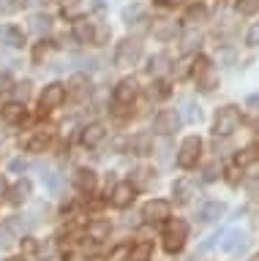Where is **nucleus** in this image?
Wrapping results in <instances>:
<instances>
[{
	"label": "nucleus",
	"mask_w": 259,
	"mask_h": 261,
	"mask_svg": "<svg viewBox=\"0 0 259 261\" xmlns=\"http://www.w3.org/2000/svg\"><path fill=\"white\" fill-rule=\"evenodd\" d=\"M240 109L238 106H221L216 112V120H213V134L216 136H232L234 130L240 128Z\"/></svg>",
	"instance_id": "f257e3e1"
},
{
	"label": "nucleus",
	"mask_w": 259,
	"mask_h": 261,
	"mask_svg": "<svg viewBox=\"0 0 259 261\" xmlns=\"http://www.w3.org/2000/svg\"><path fill=\"white\" fill-rule=\"evenodd\" d=\"M185 237H189V226L180 218H172L164 228V250L167 253H180L185 245Z\"/></svg>",
	"instance_id": "f03ea898"
},
{
	"label": "nucleus",
	"mask_w": 259,
	"mask_h": 261,
	"mask_svg": "<svg viewBox=\"0 0 259 261\" xmlns=\"http://www.w3.org/2000/svg\"><path fill=\"white\" fill-rule=\"evenodd\" d=\"M142 57V44L136 38H123L115 49V65L117 68H128V65H136V60Z\"/></svg>",
	"instance_id": "7ed1b4c3"
},
{
	"label": "nucleus",
	"mask_w": 259,
	"mask_h": 261,
	"mask_svg": "<svg viewBox=\"0 0 259 261\" xmlns=\"http://www.w3.org/2000/svg\"><path fill=\"white\" fill-rule=\"evenodd\" d=\"M191 71H194V79H197V87L199 90H213L216 85H218V73L213 71V65H210V60L207 57H197V60H194V65H191Z\"/></svg>",
	"instance_id": "20e7f679"
},
{
	"label": "nucleus",
	"mask_w": 259,
	"mask_h": 261,
	"mask_svg": "<svg viewBox=\"0 0 259 261\" xmlns=\"http://www.w3.org/2000/svg\"><path fill=\"white\" fill-rule=\"evenodd\" d=\"M183 125L180 114H177L175 109H161L156 114V120H153V134H161V136H172L177 134Z\"/></svg>",
	"instance_id": "39448f33"
},
{
	"label": "nucleus",
	"mask_w": 259,
	"mask_h": 261,
	"mask_svg": "<svg viewBox=\"0 0 259 261\" xmlns=\"http://www.w3.org/2000/svg\"><path fill=\"white\" fill-rule=\"evenodd\" d=\"M199 155H202V139H199V136H189V139L180 144V152H177V166H180V169L197 166Z\"/></svg>",
	"instance_id": "423d86ee"
},
{
	"label": "nucleus",
	"mask_w": 259,
	"mask_h": 261,
	"mask_svg": "<svg viewBox=\"0 0 259 261\" xmlns=\"http://www.w3.org/2000/svg\"><path fill=\"white\" fill-rule=\"evenodd\" d=\"M63 101H66V85L52 82V85L44 87L41 98H38V106H41V112H52V109H58Z\"/></svg>",
	"instance_id": "0eeeda50"
},
{
	"label": "nucleus",
	"mask_w": 259,
	"mask_h": 261,
	"mask_svg": "<svg viewBox=\"0 0 259 261\" xmlns=\"http://www.w3.org/2000/svg\"><path fill=\"white\" fill-rule=\"evenodd\" d=\"M134 199H136V185L134 182H117L115 188H112V193H109V204L115 210L131 207Z\"/></svg>",
	"instance_id": "6e6552de"
},
{
	"label": "nucleus",
	"mask_w": 259,
	"mask_h": 261,
	"mask_svg": "<svg viewBox=\"0 0 259 261\" xmlns=\"http://www.w3.org/2000/svg\"><path fill=\"white\" fill-rule=\"evenodd\" d=\"M99 0H68V3L66 6H63V19H85V16L87 14H90V11H99Z\"/></svg>",
	"instance_id": "1a4fd4ad"
},
{
	"label": "nucleus",
	"mask_w": 259,
	"mask_h": 261,
	"mask_svg": "<svg viewBox=\"0 0 259 261\" xmlns=\"http://www.w3.org/2000/svg\"><path fill=\"white\" fill-rule=\"evenodd\" d=\"M169 212H172L169 201H164V199H150V201L142 207V218L148 220V223H161V220L169 218Z\"/></svg>",
	"instance_id": "9d476101"
},
{
	"label": "nucleus",
	"mask_w": 259,
	"mask_h": 261,
	"mask_svg": "<svg viewBox=\"0 0 259 261\" xmlns=\"http://www.w3.org/2000/svg\"><path fill=\"white\" fill-rule=\"evenodd\" d=\"M0 120L9 122V125H19V122H25V120H28V109H25V103H22V101H11V103H6L3 109H0Z\"/></svg>",
	"instance_id": "9b49d317"
},
{
	"label": "nucleus",
	"mask_w": 259,
	"mask_h": 261,
	"mask_svg": "<svg viewBox=\"0 0 259 261\" xmlns=\"http://www.w3.org/2000/svg\"><path fill=\"white\" fill-rule=\"evenodd\" d=\"M0 44L9 49H22L25 46V33L19 28H14V24H3L0 28Z\"/></svg>",
	"instance_id": "f8f14e48"
},
{
	"label": "nucleus",
	"mask_w": 259,
	"mask_h": 261,
	"mask_svg": "<svg viewBox=\"0 0 259 261\" xmlns=\"http://www.w3.org/2000/svg\"><path fill=\"white\" fill-rule=\"evenodd\" d=\"M221 240H224L221 245H224L226 253H240V250L248 248V234L240 231V228H234V231H229L226 237H221Z\"/></svg>",
	"instance_id": "ddd939ff"
},
{
	"label": "nucleus",
	"mask_w": 259,
	"mask_h": 261,
	"mask_svg": "<svg viewBox=\"0 0 259 261\" xmlns=\"http://www.w3.org/2000/svg\"><path fill=\"white\" fill-rule=\"evenodd\" d=\"M172 196H175V201L177 204H189L194 196H197V185L191 182V179H177V182L172 185Z\"/></svg>",
	"instance_id": "4468645a"
},
{
	"label": "nucleus",
	"mask_w": 259,
	"mask_h": 261,
	"mask_svg": "<svg viewBox=\"0 0 259 261\" xmlns=\"http://www.w3.org/2000/svg\"><path fill=\"white\" fill-rule=\"evenodd\" d=\"M134 98H136V82H134V79H123V82L115 87V103L126 106V103H131Z\"/></svg>",
	"instance_id": "2eb2a0df"
},
{
	"label": "nucleus",
	"mask_w": 259,
	"mask_h": 261,
	"mask_svg": "<svg viewBox=\"0 0 259 261\" xmlns=\"http://www.w3.org/2000/svg\"><path fill=\"white\" fill-rule=\"evenodd\" d=\"M104 136H107V128H104L101 122H93V125H87L82 130V144L85 147H99L104 142Z\"/></svg>",
	"instance_id": "dca6fc26"
},
{
	"label": "nucleus",
	"mask_w": 259,
	"mask_h": 261,
	"mask_svg": "<svg viewBox=\"0 0 259 261\" xmlns=\"http://www.w3.org/2000/svg\"><path fill=\"white\" fill-rule=\"evenodd\" d=\"M74 38L79 41V44H93V38H96V22L77 19L74 22Z\"/></svg>",
	"instance_id": "f3484780"
},
{
	"label": "nucleus",
	"mask_w": 259,
	"mask_h": 261,
	"mask_svg": "<svg viewBox=\"0 0 259 261\" xmlns=\"http://www.w3.org/2000/svg\"><path fill=\"white\" fill-rule=\"evenodd\" d=\"M177 33H180V28H177L175 22H169V19H158V22H153V36L161 38V41L175 38Z\"/></svg>",
	"instance_id": "a211bd4d"
},
{
	"label": "nucleus",
	"mask_w": 259,
	"mask_h": 261,
	"mask_svg": "<svg viewBox=\"0 0 259 261\" xmlns=\"http://www.w3.org/2000/svg\"><path fill=\"white\" fill-rule=\"evenodd\" d=\"M74 182H77V188L82 193H93L96 191V171L93 169H79L77 177H74Z\"/></svg>",
	"instance_id": "6ab92c4d"
},
{
	"label": "nucleus",
	"mask_w": 259,
	"mask_h": 261,
	"mask_svg": "<svg viewBox=\"0 0 259 261\" xmlns=\"http://www.w3.org/2000/svg\"><path fill=\"white\" fill-rule=\"evenodd\" d=\"M226 212V207H224V201H207L205 207H202V212H199V220H205V223H213V220H218Z\"/></svg>",
	"instance_id": "aec40b11"
},
{
	"label": "nucleus",
	"mask_w": 259,
	"mask_h": 261,
	"mask_svg": "<svg viewBox=\"0 0 259 261\" xmlns=\"http://www.w3.org/2000/svg\"><path fill=\"white\" fill-rule=\"evenodd\" d=\"M150 258H153V242H148V240L136 242L131 253H128V261H150Z\"/></svg>",
	"instance_id": "412c9836"
},
{
	"label": "nucleus",
	"mask_w": 259,
	"mask_h": 261,
	"mask_svg": "<svg viewBox=\"0 0 259 261\" xmlns=\"http://www.w3.org/2000/svg\"><path fill=\"white\" fill-rule=\"evenodd\" d=\"M234 161H238V166H248V163H256V161H259V144H248V147H243Z\"/></svg>",
	"instance_id": "4be33fe9"
},
{
	"label": "nucleus",
	"mask_w": 259,
	"mask_h": 261,
	"mask_svg": "<svg viewBox=\"0 0 259 261\" xmlns=\"http://www.w3.org/2000/svg\"><path fill=\"white\" fill-rule=\"evenodd\" d=\"M177 114H180V120H185V122H197L202 117L199 106L194 103L191 98H183V112H177Z\"/></svg>",
	"instance_id": "5701e85b"
},
{
	"label": "nucleus",
	"mask_w": 259,
	"mask_h": 261,
	"mask_svg": "<svg viewBox=\"0 0 259 261\" xmlns=\"http://www.w3.org/2000/svg\"><path fill=\"white\" fill-rule=\"evenodd\" d=\"M30 196V179H19L17 185L11 188V193H9V199L14 201V204H22Z\"/></svg>",
	"instance_id": "b1692460"
},
{
	"label": "nucleus",
	"mask_w": 259,
	"mask_h": 261,
	"mask_svg": "<svg viewBox=\"0 0 259 261\" xmlns=\"http://www.w3.org/2000/svg\"><path fill=\"white\" fill-rule=\"evenodd\" d=\"M46 147H50V136H46V134H36V136H30L25 142L28 152H44Z\"/></svg>",
	"instance_id": "393cba45"
},
{
	"label": "nucleus",
	"mask_w": 259,
	"mask_h": 261,
	"mask_svg": "<svg viewBox=\"0 0 259 261\" xmlns=\"http://www.w3.org/2000/svg\"><path fill=\"white\" fill-rule=\"evenodd\" d=\"M150 147H153V142H150L148 134H139L136 139H131V152L134 155H148V152H153Z\"/></svg>",
	"instance_id": "a878e982"
},
{
	"label": "nucleus",
	"mask_w": 259,
	"mask_h": 261,
	"mask_svg": "<svg viewBox=\"0 0 259 261\" xmlns=\"http://www.w3.org/2000/svg\"><path fill=\"white\" fill-rule=\"evenodd\" d=\"M68 87H71L68 93L74 95V98H79V101H82V98H85L87 93H90V85H87V79H85V76H74Z\"/></svg>",
	"instance_id": "bb28decb"
},
{
	"label": "nucleus",
	"mask_w": 259,
	"mask_h": 261,
	"mask_svg": "<svg viewBox=\"0 0 259 261\" xmlns=\"http://www.w3.org/2000/svg\"><path fill=\"white\" fill-rule=\"evenodd\" d=\"M153 179H156V171L148 169V166H139V169L134 171V185L136 188H148Z\"/></svg>",
	"instance_id": "cd10ccee"
},
{
	"label": "nucleus",
	"mask_w": 259,
	"mask_h": 261,
	"mask_svg": "<svg viewBox=\"0 0 259 261\" xmlns=\"http://www.w3.org/2000/svg\"><path fill=\"white\" fill-rule=\"evenodd\" d=\"M87 234H90V240H104L109 234V223L107 220H96V223L87 226Z\"/></svg>",
	"instance_id": "c85d7f7f"
},
{
	"label": "nucleus",
	"mask_w": 259,
	"mask_h": 261,
	"mask_svg": "<svg viewBox=\"0 0 259 261\" xmlns=\"http://www.w3.org/2000/svg\"><path fill=\"white\" fill-rule=\"evenodd\" d=\"M234 11L243 14V16L256 14L259 11V0H238V3H234Z\"/></svg>",
	"instance_id": "c756f323"
},
{
	"label": "nucleus",
	"mask_w": 259,
	"mask_h": 261,
	"mask_svg": "<svg viewBox=\"0 0 259 261\" xmlns=\"http://www.w3.org/2000/svg\"><path fill=\"white\" fill-rule=\"evenodd\" d=\"M205 19H207V11L202 6H191L189 14H185V22H189L191 28H194V24H199V22H205Z\"/></svg>",
	"instance_id": "7c9ffc66"
},
{
	"label": "nucleus",
	"mask_w": 259,
	"mask_h": 261,
	"mask_svg": "<svg viewBox=\"0 0 259 261\" xmlns=\"http://www.w3.org/2000/svg\"><path fill=\"white\" fill-rule=\"evenodd\" d=\"M41 179H44V185L50 188L52 193H58V191H60V177L55 174L52 169H44V171H41Z\"/></svg>",
	"instance_id": "2f4dec72"
},
{
	"label": "nucleus",
	"mask_w": 259,
	"mask_h": 261,
	"mask_svg": "<svg viewBox=\"0 0 259 261\" xmlns=\"http://www.w3.org/2000/svg\"><path fill=\"white\" fill-rule=\"evenodd\" d=\"M150 95H153V98H161V101H164V98H169V95H172V90H169V82H153Z\"/></svg>",
	"instance_id": "473e14b6"
},
{
	"label": "nucleus",
	"mask_w": 259,
	"mask_h": 261,
	"mask_svg": "<svg viewBox=\"0 0 259 261\" xmlns=\"http://www.w3.org/2000/svg\"><path fill=\"white\" fill-rule=\"evenodd\" d=\"M167 55H156V57H150V60H148V73H161V71H164L167 68Z\"/></svg>",
	"instance_id": "72a5a7b5"
},
{
	"label": "nucleus",
	"mask_w": 259,
	"mask_h": 261,
	"mask_svg": "<svg viewBox=\"0 0 259 261\" xmlns=\"http://www.w3.org/2000/svg\"><path fill=\"white\" fill-rule=\"evenodd\" d=\"M107 41H109V28H107V24L96 22V38H93V44L101 46V44H107Z\"/></svg>",
	"instance_id": "f704fd0d"
},
{
	"label": "nucleus",
	"mask_w": 259,
	"mask_h": 261,
	"mask_svg": "<svg viewBox=\"0 0 259 261\" xmlns=\"http://www.w3.org/2000/svg\"><path fill=\"white\" fill-rule=\"evenodd\" d=\"M50 16H33V19H30V28H33L36 33H46L50 30Z\"/></svg>",
	"instance_id": "c9c22d12"
},
{
	"label": "nucleus",
	"mask_w": 259,
	"mask_h": 261,
	"mask_svg": "<svg viewBox=\"0 0 259 261\" xmlns=\"http://www.w3.org/2000/svg\"><path fill=\"white\" fill-rule=\"evenodd\" d=\"M221 237H224L221 231H216V234H210V237H207V240H205V242H202V245H199V253H207V250H213V248H216V245H218V240H221Z\"/></svg>",
	"instance_id": "e433bc0d"
},
{
	"label": "nucleus",
	"mask_w": 259,
	"mask_h": 261,
	"mask_svg": "<svg viewBox=\"0 0 259 261\" xmlns=\"http://www.w3.org/2000/svg\"><path fill=\"white\" fill-rule=\"evenodd\" d=\"M205 182H213V179H218L221 177V166H218V163H210V166H205Z\"/></svg>",
	"instance_id": "4c0bfd02"
},
{
	"label": "nucleus",
	"mask_w": 259,
	"mask_h": 261,
	"mask_svg": "<svg viewBox=\"0 0 259 261\" xmlns=\"http://www.w3.org/2000/svg\"><path fill=\"white\" fill-rule=\"evenodd\" d=\"M199 46V33H191V36H185L183 41V52H191V49Z\"/></svg>",
	"instance_id": "58836bf2"
},
{
	"label": "nucleus",
	"mask_w": 259,
	"mask_h": 261,
	"mask_svg": "<svg viewBox=\"0 0 259 261\" xmlns=\"http://www.w3.org/2000/svg\"><path fill=\"white\" fill-rule=\"evenodd\" d=\"M136 16H142V6H131V8H126V11H123V19H126L128 24H131Z\"/></svg>",
	"instance_id": "ea45409f"
},
{
	"label": "nucleus",
	"mask_w": 259,
	"mask_h": 261,
	"mask_svg": "<svg viewBox=\"0 0 259 261\" xmlns=\"http://www.w3.org/2000/svg\"><path fill=\"white\" fill-rule=\"evenodd\" d=\"M246 44H248V46H259V22H256L254 28L248 30V36H246Z\"/></svg>",
	"instance_id": "a19ab883"
},
{
	"label": "nucleus",
	"mask_w": 259,
	"mask_h": 261,
	"mask_svg": "<svg viewBox=\"0 0 259 261\" xmlns=\"http://www.w3.org/2000/svg\"><path fill=\"white\" fill-rule=\"evenodd\" d=\"M50 49H52V44H50V41H41V44L36 46L33 57H36V60H41V57H46V55H50Z\"/></svg>",
	"instance_id": "79ce46f5"
},
{
	"label": "nucleus",
	"mask_w": 259,
	"mask_h": 261,
	"mask_svg": "<svg viewBox=\"0 0 259 261\" xmlns=\"http://www.w3.org/2000/svg\"><path fill=\"white\" fill-rule=\"evenodd\" d=\"M22 253H28V256H33V253H38V245H36V240H30V237H25V240H22Z\"/></svg>",
	"instance_id": "37998d69"
},
{
	"label": "nucleus",
	"mask_w": 259,
	"mask_h": 261,
	"mask_svg": "<svg viewBox=\"0 0 259 261\" xmlns=\"http://www.w3.org/2000/svg\"><path fill=\"white\" fill-rule=\"evenodd\" d=\"M25 169H28L25 161H14V163H11V171H25Z\"/></svg>",
	"instance_id": "c03bdc74"
},
{
	"label": "nucleus",
	"mask_w": 259,
	"mask_h": 261,
	"mask_svg": "<svg viewBox=\"0 0 259 261\" xmlns=\"http://www.w3.org/2000/svg\"><path fill=\"white\" fill-rule=\"evenodd\" d=\"M6 245H9V228L0 231V248H6Z\"/></svg>",
	"instance_id": "a18cd8bd"
},
{
	"label": "nucleus",
	"mask_w": 259,
	"mask_h": 261,
	"mask_svg": "<svg viewBox=\"0 0 259 261\" xmlns=\"http://www.w3.org/2000/svg\"><path fill=\"white\" fill-rule=\"evenodd\" d=\"M156 3H161V6H180L183 0H156Z\"/></svg>",
	"instance_id": "49530a36"
},
{
	"label": "nucleus",
	"mask_w": 259,
	"mask_h": 261,
	"mask_svg": "<svg viewBox=\"0 0 259 261\" xmlns=\"http://www.w3.org/2000/svg\"><path fill=\"white\" fill-rule=\"evenodd\" d=\"M14 8H17V3H14V0H6V3H3V11H14Z\"/></svg>",
	"instance_id": "de8ad7c7"
},
{
	"label": "nucleus",
	"mask_w": 259,
	"mask_h": 261,
	"mask_svg": "<svg viewBox=\"0 0 259 261\" xmlns=\"http://www.w3.org/2000/svg\"><path fill=\"white\" fill-rule=\"evenodd\" d=\"M248 106H254V109H259V95H251V98H248Z\"/></svg>",
	"instance_id": "09e8293b"
},
{
	"label": "nucleus",
	"mask_w": 259,
	"mask_h": 261,
	"mask_svg": "<svg viewBox=\"0 0 259 261\" xmlns=\"http://www.w3.org/2000/svg\"><path fill=\"white\" fill-rule=\"evenodd\" d=\"M6 261H25L22 256H11V258H6Z\"/></svg>",
	"instance_id": "8fccbe9b"
},
{
	"label": "nucleus",
	"mask_w": 259,
	"mask_h": 261,
	"mask_svg": "<svg viewBox=\"0 0 259 261\" xmlns=\"http://www.w3.org/2000/svg\"><path fill=\"white\" fill-rule=\"evenodd\" d=\"M248 261H259V256H251V258H248Z\"/></svg>",
	"instance_id": "3c124183"
}]
</instances>
